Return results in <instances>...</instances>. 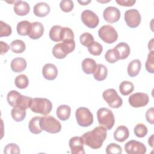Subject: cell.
Masks as SVG:
<instances>
[{"instance_id": "6da1fadb", "label": "cell", "mask_w": 154, "mask_h": 154, "mask_svg": "<svg viewBox=\"0 0 154 154\" xmlns=\"http://www.w3.org/2000/svg\"><path fill=\"white\" fill-rule=\"evenodd\" d=\"M106 130L105 128L100 125L84 133L81 136L84 143L93 149L100 148L106 138Z\"/></svg>"}, {"instance_id": "7a4b0ae2", "label": "cell", "mask_w": 154, "mask_h": 154, "mask_svg": "<svg viewBox=\"0 0 154 154\" xmlns=\"http://www.w3.org/2000/svg\"><path fill=\"white\" fill-rule=\"evenodd\" d=\"M7 100L11 106L26 110L30 108L32 98L23 96L16 90H11L7 94Z\"/></svg>"}, {"instance_id": "3957f363", "label": "cell", "mask_w": 154, "mask_h": 154, "mask_svg": "<svg viewBox=\"0 0 154 154\" xmlns=\"http://www.w3.org/2000/svg\"><path fill=\"white\" fill-rule=\"evenodd\" d=\"M52 108L51 102L46 98L35 97L32 99L31 105L30 106L31 110L37 114L43 116L49 114Z\"/></svg>"}, {"instance_id": "277c9868", "label": "cell", "mask_w": 154, "mask_h": 154, "mask_svg": "<svg viewBox=\"0 0 154 154\" xmlns=\"http://www.w3.org/2000/svg\"><path fill=\"white\" fill-rule=\"evenodd\" d=\"M75 40L63 42L56 44L52 48V54L57 59H63L67 54L75 50Z\"/></svg>"}, {"instance_id": "5b68a950", "label": "cell", "mask_w": 154, "mask_h": 154, "mask_svg": "<svg viewBox=\"0 0 154 154\" xmlns=\"http://www.w3.org/2000/svg\"><path fill=\"white\" fill-rule=\"evenodd\" d=\"M97 118L100 125L110 130L114 126L115 118L113 112L106 108H100L97 111Z\"/></svg>"}, {"instance_id": "8992f818", "label": "cell", "mask_w": 154, "mask_h": 154, "mask_svg": "<svg viewBox=\"0 0 154 154\" xmlns=\"http://www.w3.org/2000/svg\"><path fill=\"white\" fill-rule=\"evenodd\" d=\"M40 125L43 131L51 134L58 133L60 132L61 129L60 122L51 116L42 117Z\"/></svg>"}, {"instance_id": "52a82bcc", "label": "cell", "mask_w": 154, "mask_h": 154, "mask_svg": "<svg viewBox=\"0 0 154 154\" xmlns=\"http://www.w3.org/2000/svg\"><path fill=\"white\" fill-rule=\"evenodd\" d=\"M78 124L82 127L90 126L93 123V116L90 109L85 107H79L75 112Z\"/></svg>"}, {"instance_id": "ba28073f", "label": "cell", "mask_w": 154, "mask_h": 154, "mask_svg": "<svg viewBox=\"0 0 154 154\" xmlns=\"http://www.w3.org/2000/svg\"><path fill=\"white\" fill-rule=\"evenodd\" d=\"M99 37L106 43L111 44L118 38V34L116 29L109 25L101 26L98 31Z\"/></svg>"}, {"instance_id": "9c48e42d", "label": "cell", "mask_w": 154, "mask_h": 154, "mask_svg": "<svg viewBox=\"0 0 154 154\" xmlns=\"http://www.w3.org/2000/svg\"><path fill=\"white\" fill-rule=\"evenodd\" d=\"M103 99L112 108H119L123 103L122 99L114 88H108L102 93Z\"/></svg>"}, {"instance_id": "30bf717a", "label": "cell", "mask_w": 154, "mask_h": 154, "mask_svg": "<svg viewBox=\"0 0 154 154\" xmlns=\"http://www.w3.org/2000/svg\"><path fill=\"white\" fill-rule=\"evenodd\" d=\"M129 103L134 108L143 107L149 102V97L147 94L138 92L131 94L128 99Z\"/></svg>"}, {"instance_id": "8fae6325", "label": "cell", "mask_w": 154, "mask_h": 154, "mask_svg": "<svg viewBox=\"0 0 154 154\" xmlns=\"http://www.w3.org/2000/svg\"><path fill=\"white\" fill-rule=\"evenodd\" d=\"M124 18L127 25L132 28L138 26L141 20L139 11L135 8L126 10L125 13Z\"/></svg>"}, {"instance_id": "7c38bea8", "label": "cell", "mask_w": 154, "mask_h": 154, "mask_svg": "<svg viewBox=\"0 0 154 154\" xmlns=\"http://www.w3.org/2000/svg\"><path fill=\"white\" fill-rule=\"evenodd\" d=\"M81 18L83 23L90 28H96L99 23V19L97 15L90 10L83 11L81 13Z\"/></svg>"}, {"instance_id": "4fadbf2b", "label": "cell", "mask_w": 154, "mask_h": 154, "mask_svg": "<svg viewBox=\"0 0 154 154\" xmlns=\"http://www.w3.org/2000/svg\"><path fill=\"white\" fill-rule=\"evenodd\" d=\"M125 150L128 154H144L147 149L143 143L132 140L125 144Z\"/></svg>"}, {"instance_id": "5bb4252c", "label": "cell", "mask_w": 154, "mask_h": 154, "mask_svg": "<svg viewBox=\"0 0 154 154\" xmlns=\"http://www.w3.org/2000/svg\"><path fill=\"white\" fill-rule=\"evenodd\" d=\"M103 17L108 23H116L120 19V11L117 7L109 6L103 10Z\"/></svg>"}, {"instance_id": "9a60e30c", "label": "cell", "mask_w": 154, "mask_h": 154, "mask_svg": "<svg viewBox=\"0 0 154 154\" xmlns=\"http://www.w3.org/2000/svg\"><path fill=\"white\" fill-rule=\"evenodd\" d=\"M84 141L81 137H73L69 140V144L73 154H84Z\"/></svg>"}, {"instance_id": "2e32d148", "label": "cell", "mask_w": 154, "mask_h": 154, "mask_svg": "<svg viewBox=\"0 0 154 154\" xmlns=\"http://www.w3.org/2000/svg\"><path fill=\"white\" fill-rule=\"evenodd\" d=\"M42 74L45 79L49 81L54 80L58 75V69L54 64L47 63L42 69Z\"/></svg>"}, {"instance_id": "e0dca14e", "label": "cell", "mask_w": 154, "mask_h": 154, "mask_svg": "<svg viewBox=\"0 0 154 154\" xmlns=\"http://www.w3.org/2000/svg\"><path fill=\"white\" fill-rule=\"evenodd\" d=\"M43 32L44 27L43 24L39 22H34L31 24V26L28 35L31 39L37 40L43 35Z\"/></svg>"}, {"instance_id": "ac0fdd59", "label": "cell", "mask_w": 154, "mask_h": 154, "mask_svg": "<svg viewBox=\"0 0 154 154\" xmlns=\"http://www.w3.org/2000/svg\"><path fill=\"white\" fill-rule=\"evenodd\" d=\"M51 11L49 5L44 2L37 3L33 8L34 14L38 17H43L47 16Z\"/></svg>"}, {"instance_id": "d6986e66", "label": "cell", "mask_w": 154, "mask_h": 154, "mask_svg": "<svg viewBox=\"0 0 154 154\" xmlns=\"http://www.w3.org/2000/svg\"><path fill=\"white\" fill-rule=\"evenodd\" d=\"M14 11L18 16H25L30 11V7L28 3L23 1H16L14 5Z\"/></svg>"}, {"instance_id": "ffe728a7", "label": "cell", "mask_w": 154, "mask_h": 154, "mask_svg": "<svg viewBox=\"0 0 154 154\" xmlns=\"http://www.w3.org/2000/svg\"><path fill=\"white\" fill-rule=\"evenodd\" d=\"M114 49H115L119 60L126 59L130 54V47L125 42H120L117 45Z\"/></svg>"}, {"instance_id": "44dd1931", "label": "cell", "mask_w": 154, "mask_h": 154, "mask_svg": "<svg viewBox=\"0 0 154 154\" xmlns=\"http://www.w3.org/2000/svg\"><path fill=\"white\" fill-rule=\"evenodd\" d=\"M129 135V132L128 128L123 125L118 126L114 132V138L119 142L125 141L128 138Z\"/></svg>"}, {"instance_id": "7402d4cb", "label": "cell", "mask_w": 154, "mask_h": 154, "mask_svg": "<svg viewBox=\"0 0 154 154\" xmlns=\"http://www.w3.org/2000/svg\"><path fill=\"white\" fill-rule=\"evenodd\" d=\"M26 61L22 57H16L12 60L11 62V69L16 73H20L23 71L26 67Z\"/></svg>"}, {"instance_id": "603a6c76", "label": "cell", "mask_w": 154, "mask_h": 154, "mask_svg": "<svg viewBox=\"0 0 154 154\" xmlns=\"http://www.w3.org/2000/svg\"><path fill=\"white\" fill-rule=\"evenodd\" d=\"M81 66L83 72L89 75L94 73L97 67V64L94 60L87 58L82 61Z\"/></svg>"}, {"instance_id": "cb8c5ba5", "label": "cell", "mask_w": 154, "mask_h": 154, "mask_svg": "<svg viewBox=\"0 0 154 154\" xmlns=\"http://www.w3.org/2000/svg\"><path fill=\"white\" fill-rule=\"evenodd\" d=\"M141 61L138 60H132L128 64L127 71L130 77H135L137 76L141 70Z\"/></svg>"}, {"instance_id": "d4e9b609", "label": "cell", "mask_w": 154, "mask_h": 154, "mask_svg": "<svg viewBox=\"0 0 154 154\" xmlns=\"http://www.w3.org/2000/svg\"><path fill=\"white\" fill-rule=\"evenodd\" d=\"M41 117L40 116H36L32 117L28 124V128L29 131L34 134H38L41 133L43 131L41 125H40V120Z\"/></svg>"}, {"instance_id": "484cf974", "label": "cell", "mask_w": 154, "mask_h": 154, "mask_svg": "<svg viewBox=\"0 0 154 154\" xmlns=\"http://www.w3.org/2000/svg\"><path fill=\"white\" fill-rule=\"evenodd\" d=\"M71 113V108L67 105H60L56 111V114L58 118L62 120L65 121L69 119Z\"/></svg>"}, {"instance_id": "4316f807", "label": "cell", "mask_w": 154, "mask_h": 154, "mask_svg": "<svg viewBox=\"0 0 154 154\" xmlns=\"http://www.w3.org/2000/svg\"><path fill=\"white\" fill-rule=\"evenodd\" d=\"M108 75V69L106 67L102 64H97V67L93 73L94 78L98 81H101L106 79Z\"/></svg>"}, {"instance_id": "83f0119b", "label": "cell", "mask_w": 154, "mask_h": 154, "mask_svg": "<svg viewBox=\"0 0 154 154\" xmlns=\"http://www.w3.org/2000/svg\"><path fill=\"white\" fill-rule=\"evenodd\" d=\"M32 23L28 20H22L19 22L16 26L17 32L20 35H28Z\"/></svg>"}, {"instance_id": "f1b7e54d", "label": "cell", "mask_w": 154, "mask_h": 154, "mask_svg": "<svg viewBox=\"0 0 154 154\" xmlns=\"http://www.w3.org/2000/svg\"><path fill=\"white\" fill-rule=\"evenodd\" d=\"M62 28L60 25H54L51 28L49 35L51 40L56 42L61 41Z\"/></svg>"}, {"instance_id": "f546056e", "label": "cell", "mask_w": 154, "mask_h": 154, "mask_svg": "<svg viewBox=\"0 0 154 154\" xmlns=\"http://www.w3.org/2000/svg\"><path fill=\"white\" fill-rule=\"evenodd\" d=\"M10 48L14 53L21 54L25 50L26 46L22 40H14L10 43Z\"/></svg>"}, {"instance_id": "4dcf8cb0", "label": "cell", "mask_w": 154, "mask_h": 154, "mask_svg": "<svg viewBox=\"0 0 154 154\" xmlns=\"http://www.w3.org/2000/svg\"><path fill=\"white\" fill-rule=\"evenodd\" d=\"M134 89V85L132 82L128 81H122L119 85L120 93L123 96H128L131 93Z\"/></svg>"}, {"instance_id": "1f68e13d", "label": "cell", "mask_w": 154, "mask_h": 154, "mask_svg": "<svg viewBox=\"0 0 154 154\" xmlns=\"http://www.w3.org/2000/svg\"><path fill=\"white\" fill-rule=\"evenodd\" d=\"M26 111L18 108H13L11 111V115L13 119L16 122H21L26 117Z\"/></svg>"}, {"instance_id": "d6a6232c", "label": "cell", "mask_w": 154, "mask_h": 154, "mask_svg": "<svg viewBox=\"0 0 154 154\" xmlns=\"http://www.w3.org/2000/svg\"><path fill=\"white\" fill-rule=\"evenodd\" d=\"M16 86L20 89L26 88L29 84V80L26 75L21 74L17 76L14 80Z\"/></svg>"}, {"instance_id": "836d02e7", "label": "cell", "mask_w": 154, "mask_h": 154, "mask_svg": "<svg viewBox=\"0 0 154 154\" xmlns=\"http://www.w3.org/2000/svg\"><path fill=\"white\" fill-rule=\"evenodd\" d=\"M79 40L83 46L87 48L91 46L94 42V40L93 35L89 32H84L83 34H82L80 35Z\"/></svg>"}, {"instance_id": "e575fe53", "label": "cell", "mask_w": 154, "mask_h": 154, "mask_svg": "<svg viewBox=\"0 0 154 154\" xmlns=\"http://www.w3.org/2000/svg\"><path fill=\"white\" fill-rule=\"evenodd\" d=\"M134 132L135 135L138 138H143L147 134V128L143 123H138L135 125Z\"/></svg>"}, {"instance_id": "d590c367", "label": "cell", "mask_w": 154, "mask_h": 154, "mask_svg": "<svg viewBox=\"0 0 154 154\" xmlns=\"http://www.w3.org/2000/svg\"><path fill=\"white\" fill-rule=\"evenodd\" d=\"M145 67L146 70L149 73H154V51H150L148 54Z\"/></svg>"}, {"instance_id": "8d00e7d4", "label": "cell", "mask_w": 154, "mask_h": 154, "mask_svg": "<svg viewBox=\"0 0 154 154\" xmlns=\"http://www.w3.org/2000/svg\"><path fill=\"white\" fill-rule=\"evenodd\" d=\"M105 58L109 63H114L119 60V58L114 48L108 49L106 51L105 54Z\"/></svg>"}, {"instance_id": "74e56055", "label": "cell", "mask_w": 154, "mask_h": 154, "mask_svg": "<svg viewBox=\"0 0 154 154\" xmlns=\"http://www.w3.org/2000/svg\"><path fill=\"white\" fill-rule=\"evenodd\" d=\"M74 40V33L73 31L68 27H63L61 33V41H70Z\"/></svg>"}, {"instance_id": "f35d334b", "label": "cell", "mask_w": 154, "mask_h": 154, "mask_svg": "<svg viewBox=\"0 0 154 154\" xmlns=\"http://www.w3.org/2000/svg\"><path fill=\"white\" fill-rule=\"evenodd\" d=\"M88 51L90 54L95 56H98L101 54L103 51V47L99 42H94L91 46L88 48Z\"/></svg>"}, {"instance_id": "ab89813d", "label": "cell", "mask_w": 154, "mask_h": 154, "mask_svg": "<svg viewBox=\"0 0 154 154\" xmlns=\"http://www.w3.org/2000/svg\"><path fill=\"white\" fill-rule=\"evenodd\" d=\"M12 32L11 27L10 25L4 22L2 20L0 21V37H7L11 35Z\"/></svg>"}, {"instance_id": "60d3db41", "label": "cell", "mask_w": 154, "mask_h": 154, "mask_svg": "<svg viewBox=\"0 0 154 154\" xmlns=\"http://www.w3.org/2000/svg\"><path fill=\"white\" fill-rule=\"evenodd\" d=\"M107 154H120L122 152V147L116 143H110L106 147Z\"/></svg>"}, {"instance_id": "b9f144b4", "label": "cell", "mask_w": 154, "mask_h": 154, "mask_svg": "<svg viewBox=\"0 0 154 154\" xmlns=\"http://www.w3.org/2000/svg\"><path fill=\"white\" fill-rule=\"evenodd\" d=\"M4 153L5 154H19L20 153V148L15 143H10L4 147Z\"/></svg>"}, {"instance_id": "7bdbcfd3", "label": "cell", "mask_w": 154, "mask_h": 154, "mask_svg": "<svg viewBox=\"0 0 154 154\" xmlns=\"http://www.w3.org/2000/svg\"><path fill=\"white\" fill-rule=\"evenodd\" d=\"M60 7L64 12L68 13L73 10L74 4L71 0H63L60 3Z\"/></svg>"}, {"instance_id": "ee69618b", "label": "cell", "mask_w": 154, "mask_h": 154, "mask_svg": "<svg viewBox=\"0 0 154 154\" xmlns=\"http://www.w3.org/2000/svg\"><path fill=\"white\" fill-rule=\"evenodd\" d=\"M153 111L154 109L153 107L147 109V111L146 112V119L148 123L153 125L154 123V120H153Z\"/></svg>"}, {"instance_id": "f6af8a7d", "label": "cell", "mask_w": 154, "mask_h": 154, "mask_svg": "<svg viewBox=\"0 0 154 154\" xmlns=\"http://www.w3.org/2000/svg\"><path fill=\"white\" fill-rule=\"evenodd\" d=\"M116 2L120 5L125 7H131L136 2L135 0H116Z\"/></svg>"}, {"instance_id": "bcb514c9", "label": "cell", "mask_w": 154, "mask_h": 154, "mask_svg": "<svg viewBox=\"0 0 154 154\" xmlns=\"http://www.w3.org/2000/svg\"><path fill=\"white\" fill-rule=\"evenodd\" d=\"M0 45H1V55H4L7 52V51L10 49V47L7 43L4 42L2 41L0 42Z\"/></svg>"}, {"instance_id": "7dc6e473", "label": "cell", "mask_w": 154, "mask_h": 154, "mask_svg": "<svg viewBox=\"0 0 154 154\" xmlns=\"http://www.w3.org/2000/svg\"><path fill=\"white\" fill-rule=\"evenodd\" d=\"M148 48H149V49L152 51H153V38H152L149 42V44H148Z\"/></svg>"}, {"instance_id": "c3c4849f", "label": "cell", "mask_w": 154, "mask_h": 154, "mask_svg": "<svg viewBox=\"0 0 154 154\" xmlns=\"http://www.w3.org/2000/svg\"><path fill=\"white\" fill-rule=\"evenodd\" d=\"M148 143L152 147H153V134H152L148 140Z\"/></svg>"}, {"instance_id": "681fc988", "label": "cell", "mask_w": 154, "mask_h": 154, "mask_svg": "<svg viewBox=\"0 0 154 154\" xmlns=\"http://www.w3.org/2000/svg\"><path fill=\"white\" fill-rule=\"evenodd\" d=\"M91 2V1H78V2L79 4H81V5H87L88 4H89L90 2Z\"/></svg>"}]
</instances>
